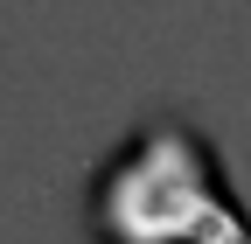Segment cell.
<instances>
[{"label": "cell", "instance_id": "6da1fadb", "mask_svg": "<svg viewBox=\"0 0 251 244\" xmlns=\"http://www.w3.org/2000/svg\"><path fill=\"white\" fill-rule=\"evenodd\" d=\"M84 223L98 244H251L230 174L188 119H147L112 146L91 174Z\"/></svg>", "mask_w": 251, "mask_h": 244}]
</instances>
